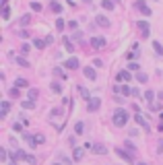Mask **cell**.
<instances>
[{"mask_svg": "<svg viewBox=\"0 0 163 165\" xmlns=\"http://www.w3.org/2000/svg\"><path fill=\"white\" fill-rule=\"evenodd\" d=\"M50 8H52L54 13H62V6H60L58 2H52V4H50Z\"/></svg>", "mask_w": 163, "mask_h": 165, "instance_id": "obj_24", "label": "cell"}, {"mask_svg": "<svg viewBox=\"0 0 163 165\" xmlns=\"http://www.w3.org/2000/svg\"><path fill=\"white\" fill-rule=\"evenodd\" d=\"M56 27H58V31L64 29V19H58V21H56Z\"/></svg>", "mask_w": 163, "mask_h": 165, "instance_id": "obj_28", "label": "cell"}, {"mask_svg": "<svg viewBox=\"0 0 163 165\" xmlns=\"http://www.w3.org/2000/svg\"><path fill=\"white\" fill-rule=\"evenodd\" d=\"M99 105H101V101H99L97 97H91V99H89L87 109H89V111H97V109H99Z\"/></svg>", "mask_w": 163, "mask_h": 165, "instance_id": "obj_5", "label": "cell"}, {"mask_svg": "<svg viewBox=\"0 0 163 165\" xmlns=\"http://www.w3.org/2000/svg\"><path fill=\"white\" fill-rule=\"evenodd\" d=\"M15 60H17L19 66H27V60H25V58H21V56H19V58H15Z\"/></svg>", "mask_w": 163, "mask_h": 165, "instance_id": "obj_29", "label": "cell"}, {"mask_svg": "<svg viewBox=\"0 0 163 165\" xmlns=\"http://www.w3.org/2000/svg\"><path fill=\"white\" fill-rule=\"evenodd\" d=\"M54 165H62V163H54Z\"/></svg>", "mask_w": 163, "mask_h": 165, "instance_id": "obj_46", "label": "cell"}, {"mask_svg": "<svg viewBox=\"0 0 163 165\" xmlns=\"http://www.w3.org/2000/svg\"><path fill=\"white\" fill-rule=\"evenodd\" d=\"M15 83H17L19 87H27V81H25V79H17Z\"/></svg>", "mask_w": 163, "mask_h": 165, "instance_id": "obj_32", "label": "cell"}, {"mask_svg": "<svg viewBox=\"0 0 163 165\" xmlns=\"http://www.w3.org/2000/svg\"><path fill=\"white\" fill-rule=\"evenodd\" d=\"M128 68H130V70H138V64H136V62H132V64H130Z\"/></svg>", "mask_w": 163, "mask_h": 165, "instance_id": "obj_42", "label": "cell"}, {"mask_svg": "<svg viewBox=\"0 0 163 165\" xmlns=\"http://www.w3.org/2000/svg\"><path fill=\"white\" fill-rule=\"evenodd\" d=\"M153 97H155V93H153L151 89H149V91H145V101H147V103H151V101H153Z\"/></svg>", "mask_w": 163, "mask_h": 165, "instance_id": "obj_16", "label": "cell"}, {"mask_svg": "<svg viewBox=\"0 0 163 165\" xmlns=\"http://www.w3.org/2000/svg\"><path fill=\"white\" fill-rule=\"evenodd\" d=\"M25 161H27L29 165H35V163H37V159H35L33 155H27V157H25Z\"/></svg>", "mask_w": 163, "mask_h": 165, "instance_id": "obj_25", "label": "cell"}, {"mask_svg": "<svg viewBox=\"0 0 163 165\" xmlns=\"http://www.w3.org/2000/svg\"><path fill=\"white\" fill-rule=\"evenodd\" d=\"M101 6H103L105 10H111V8L116 6V2H114V0H101Z\"/></svg>", "mask_w": 163, "mask_h": 165, "instance_id": "obj_10", "label": "cell"}, {"mask_svg": "<svg viewBox=\"0 0 163 165\" xmlns=\"http://www.w3.org/2000/svg\"><path fill=\"white\" fill-rule=\"evenodd\" d=\"M159 153H163V143H159Z\"/></svg>", "mask_w": 163, "mask_h": 165, "instance_id": "obj_43", "label": "cell"}, {"mask_svg": "<svg viewBox=\"0 0 163 165\" xmlns=\"http://www.w3.org/2000/svg\"><path fill=\"white\" fill-rule=\"evenodd\" d=\"M64 48H66V52H75V45L66 39V35H64Z\"/></svg>", "mask_w": 163, "mask_h": 165, "instance_id": "obj_17", "label": "cell"}, {"mask_svg": "<svg viewBox=\"0 0 163 165\" xmlns=\"http://www.w3.org/2000/svg\"><path fill=\"white\" fill-rule=\"evenodd\" d=\"M52 89H54V91H56V93H60V91H62V87H60V85H58V83H54V85H52Z\"/></svg>", "mask_w": 163, "mask_h": 165, "instance_id": "obj_39", "label": "cell"}, {"mask_svg": "<svg viewBox=\"0 0 163 165\" xmlns=\"http://www.w3.org/2000/svg\"><path fill=\"white\" fill-rule=\"evenodd\" d=\"M136 81H138V83H147V81H149V77H147L145 72H138V74H136Z\"/></svg>", "mask_w": 163, "mask_h": 165, "instance_id": "obj_18", "label": "cell"}, {"mask_svg": "<svg viewBox=\"0 0 163 165\" xmlns=\"http://www.w3.org/2000/svg\"><path fill=\"white\" fill-rule=\"evenodd\" d=\"M66 68L77 70V68H79V58H68V60H66Z\"/></svg>", "mask_w": 163, "mask_h": 165, "instance_id": "obj_7", "label": "cell"}, {"mask_svg": "<svg viewBox=\"0 0 163 165\" xmlns=\"http://www.w3.org/2000/svg\"><path fill=\"white\" fill-rule=\"evenodd\" d=\"M60 159H62V163H64V165H72V161H70V159H68L66 155H60Z\"/></svg>", "mask_w": 163, "mask_h": 165, "instance_id": "obj_30", "label": "cell"}, {"mask_svg": "<svg viewBox=\"0 0 163 165\" xmlns=\"http://www.w3.org/2000/svg\"><path fill=\"white\" fill-rule=\"evenodd\" d=\"M81 159H83V149L77 147V149H75V161H81Z\"/></svg>", "mask_w": 163, "mask_h": 165, "instance_id": "obj_20", "label": "cell"}, {"mask_svg": "<svg viewBox=\"0 0 163 165\" xmlns=\"http://www.w3.org/2000/svg\"><path fill=\"white\" fill-rule=\"evenodd\" d=\"M93 153H97V155H105V147H103V145H95V147H93Z\"/></svg>", "mask_w": 163, "mask_h": 165, "instance_id": "obj_13", "label": "cell"}, {"mask_svg": "<svg viewBox=\"0 0 163 165\" xmlns=\"http://www.w3.org/2000/svg\"><path fill=\"white\" fill-rule=\"evenodd\" d=\"M134 8H138V10H141L143 15H147V17H151V8L145 4V0H136V2H134Z\"/></svg>", "mask_w": 163, "mask_h": 165, "instance_id": "obj_3", "label": "cell"}, {"mask_svg": "<svg viewBox=\"0 0 163 165\" xmlns=\"http://www.w3.org/2000/svg\"><path fill=\"white\" fill-rule=\"evenodd\" d=\"M79 93H81V95H83V97H85V99H87V101H89V99H91V97H89V91H87V89H85V87H79Z\"/></svg>", "mask_w": 163, "mask_h": 165, "instance_id": "obj_22", "label": "cell"}, {"mask_svg": "<svg viewBox=\"0 0 163 165\" xmlns=\"http://www.w3.org/2000/svg\"><path fill=\"white\" fill-rule=\"evenodd\" d=\"M10 97H19V89H17V87L10 89Z\"/></svg>", "mask_w": 163, "mask_h": 165, "instance_id": "obj_38", "label": "cell"}, {"mask_svg": "<svg viewBox=\"0 0 163 165\" xmlns=\"http://www.w3.org/2000/svg\"><path fill=\"white\" fill-rule=\"evenodd\" d=\"M37 95H39V93H37V91H35V89H31V91H29V99H35V97H37Z\"/></svg>", "mask_w": 163, "mask_h": 165, "instance_id": "obj_34", "label": "cell"}, {"mask_svg": "<svg viewBox=\"0 0 163 165\" xmlns=\"http://www.w3.org/2000/svg\"><path fill=\"white\" fill-rule=\"evenodd\" d=\"M33 45H35L37 50H43V45H45V43H43V39H33Z\"/></svg>", "mask_w": 163, "mask_h": 165, "instance_id": "obj_21", "label": "cell"}, {"mask_svg": "<svg viewBox=\"0 0 163 165\" xmlns=\"http://www.w3.org/2000/svg\"><path fill=\"white\" fill-rule=\"evenodd\" d=\"M31 8H33L35 13H39V10H41V4H39V2H31Z\"/></svg>", "mask_w": 163, "mask_h": 165, "instance_id": "obj_31", "label": "cell"}, {"mask_svg": "<svg viewBox=\"0 0 163 165\" xmlns=\"http://www.w3.org/2000/svg\"><path fill=\"white\" fill-rule=\"evenodd\" d=\"M134 120H136V122H138V124H141V126H145V128H147V130H149V122H147V120H145V118H143V116H141V113H136V116H134Z\"/></svg>", "mask_w": 163, "mask_h": 165, "instance_id": "obj_9", "label": "cell"}, {"mask_svg": "<svg viewBox=\"0 0 163 165\" xmlns=\"http://www.w3.org/2000/svg\"><path fill=\"white\" fill-rule=\"evenodd\" d=\"M91 45H93L95 50H99V48H103V45H105V39H103V37H93V39H91Z\"/></svg>", "mask_w": 163, "mask_h": 165, "instance_id": "obj_6", "label": "cell"}, {"mask_svg": "<svg viewBox=\"0 0 163 165\" xmlns=\"http://www.w3.org/2000/svg\"><path fill=\"white\" fill-rule=\"evenodd\" d=\"M8 109H10V103H8V101H2V111H0V116H2V118H6Z\"/></svg>", "mask_w": 163, "mask_h": 165, "instance_id": "obj_11", "label": "cell"}, {"mask_svg": "<svg viewBox=\"0 0 163 165\" xmlns=\"http://www.w3.org/2000/svg\"><path fill=\"white\" fill-rule=\"evenodd\" d=\"M19 35H21V37H23V39H27V37H29V35H31V33H29V31H21V33H19Z\"/></svg>", "mask_w": 163, "mask_h": 165, "instance_id": "obj_40", "label": "cell"}, {"mask_svg": "<svg viewBox=\"0 0 163 165\" xmlns=\"http://www.w3.org/2000/svg\"><path fill=\"white\" fill-rule=\"evenodd\" d=\"M29 52H31V45H29V43H23V45H21V54L25 56V54H29Z\"/></svg>", "mask_w": 163, "mask_h": 165, "instance_id": "obj_19", "label": "cell"}, {"mask_svg": "<svg viewBox=\"0 0 163 165\" xmlns=\"http://www.w3.org/2000/svg\"><path fill=\"white\" fill-rule=\"evenodd\" d=\"M23 107H25V109H31V107H35V101H23Z\"/></svg>", "mask_w": 163, "mask_h": 165, "instance_id": "obj_26", "label": "cell"}, {"mask_svg": "<svg viewBox=\"0 0 163 165\" xmlns=\"http://www.w3.org/2000/svg\"><path fill=\"white\" fill-rule=\"evenodd\" d=\"M153 50H155L159 56H163V45H161L159 41H153Z\"/></svg>", "mask_w": 163, "mask_h": 165, "instance_id": "obj_12", "label": "cell"}, {"mask_svg": "<svg viewBox=\"0 0 163 165\" xmlns=\"http://www.w3.org/2000/svg\"><path fill=\"white\" fill-rule=\"evenodd\" d=\"M116 153H118V155H120V157H124V159H126V161H132V153H130V155H128V153H124V151H122V149H116Z\"/></svg>", "mask_w": 163, "mask_h": 165, "instance_id": "obj_14", "label": "cell"}, {"mask_svg": "<svg viewBox=\"0 0 163 165\" xmlns=\"http://www.w3.org/2000/svg\"><path fill=\"white\" fill-rule=\"evenodd\" d=\"M0 159L6 161V149H0Z\"/></svg>", "mask_w": 163, "mask_h": 165, "instance_id": "obj_37", "label": "cell"}, {"mask_svg": "<svg viewBox=\"0 0 163 165\" xmlns=\"http://www.w3.org/2000/svg\"><path fill=\"white\" fill-rule=\"evenodd\" d=\"M29 21H31V15H23L21 17V25H29Z\"/></svg>", "mask_w": 163, "mask_h": 165, "instance_id": "obj_23", "label": "cell"}, {"mask_svg": "<svg viewBox=\"0 0 163 165\" xmlns=\"http://www.w3.org/2000/svg\"><path fill=\"white\" fill-rule=\"evenodd\" d=\"M126 149H128V151H130V153L134 155V149H136V147H134V145L130 143V140H128V143H126Z\"/></svg>", "mask_w": 163, "mask_h": 165, "instance_id": "obj_33", "label": "cell"}, {"mask_svg": "<svg viewBox=\"0 0 163 165\" xmlns=\"http://www.w3.org/2000/svg\"><path fill=\"white\" fill-rule=\"evenodd\" d=\"M118 79H120V81H130V74H128V72H120Z\"/></svg>", "mask_w": 163, "mask_h": 165, "instance_id": "obj_27", "label": "cell"}, {"mask_svg": "<svg viewBox=\"0 0 163 165\" xmlns=\"http://www.w3.org/2000/svg\"><path fill=\"white\" fill-rule=\"evenodd\" d=\"M95 21H97V25H101V27H109V25H111V23H109V19H105L103 15H99Z\"/></svg>", "mask_w": 163, "mask_h": 165, "instance_id": "obj_8", "label": "cell"}, {"mask_svg": "<svg viewBox=\"0 0 163 165\" xmlns=\"http://www.w3.org/2000/svg\"><path fill=\"white\" fill-rule=\"evenodd\" d=\"M8 15H10V13H8V6L4 4V8H2V17H4V19H8Z\"/></svg>", "mask_w": 163, "mask_h": 165, "instance_id": "obj_36", "label": "cell"}, {"mask_svg": "<svg viewBox=\"0 0 163 165\" xmlns=\"http://www.w3.org/2000/svg\"><path fill=\"white\" fill-rule=\"evenodd\" d=\"M75 132H77V134H83V132H85V124H83V122H77V124H75Z\"/></svg>", "mask_w": 163, "mask_h": 165, "instance_id": "obj_15", "label": "cell"}, {"mask_svg": "<svg viewBox=\"0 0 163 165\" xmlns=\"http://www.w3.org/2000/svg\"><path fill=\"white\" fill-rule=\"evenodd\" d=\"M83 2H87V4H91V2H93V0H83Z\"/></svg>", "mask_w": 163, "mask_h": 165, "instance_id": "obj_44", "label": "cell"}, {"mask_svg": "<svg viewBox=\"0 0 163 165\" xmlns=\"http://www.w3.org/2000/svg\"><path fill=\"white\" fill-rule=\"evenodd\" d=\"M83 74L89 79V81H95L97 79V72H95V68H91V66H85L83 68Z\"/></svg>", "mask_w": 163, "mask_h": 165, "instance_id": "obj_4", "label": "cell"}, {"mask_svg": "<svg viewBox=\"0 0 163 165\" xmlns=\"http://www.w3.org/2000/svg\"><path fill=\"white\" fill-rule=\"evenodd\" d=\"M122 93H124V95H132V89L130 87H122Z\"/></svg>", "mask_w": 163, "mask_h": 165, "instance_id": "obj_35", "label": "cell"}, {"mask_svg": "<svg viewBox=\"0 0 163 165\" xmlns=\"http://www.w3.org/2000/svg\"><path fill=\"white\" fill-rule=\"evenodd\" d=\"M136 27L143 31V33H141L143 37H149V33H151V25H149L147 21H136Z\"/></svg>", "mask_w": 163, "mask_h": 165, "instance_id": "obj_2", "label": "cell"}, {"mask_svg": "<svg viewBox=\"0 0 163 165\" xmlns=\"http://www.w3.org/2000/svg\"><path fill=\"white\" fill-rule=\"evenodd\" d=\"M35 138H37V143H43V140H45V136H43V134H37Z\"/></svg>", "mask_w": 163, "mask_h": 165, "instance_id": "obj_41", "label": "cell"}, {"mask_svg": "<svg viewBox=\"0 0 163 165\" xmlns=\"http://www.w3.org/2000/svg\"><path fill=\"white\" fill-rule=\"evenodd\" d=\"M138 165H147V163H138Z\"/></svg>", "mask_w": 163, "mask_h": 165, "instance_id": "obj_45", "label": "cell"}, {"mask_svg": "<svg viewBox=\"0 0 163 165\" xmlns=\"http://www.w3.org/2000/svg\"><path fill=\"white\" fill-rule=\"evenodd\" d=\"M128 111L126 109H116V113H114V124L116 126H124L126 122H128Z\"/></svg>", "mask_w": 163, "mask_h": 165, "instance_id": "obj_1", "label": "cell"}]
</instances>
